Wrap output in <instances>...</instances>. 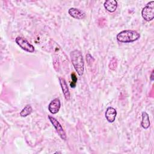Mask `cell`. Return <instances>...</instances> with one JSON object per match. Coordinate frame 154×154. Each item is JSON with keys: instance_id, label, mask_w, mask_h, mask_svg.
I'll return each mask as SVG.
<instances>
[{"instance_id": "9c48e42d", "label": "cell", "mask_w": 154, "mask_h": 154, "mask_svg": "<svg viewBox=\"0 0 154 154\" xmlns=\"http://www.w3.org/2000/svg\"><path fill=\"white\" fill-rule=\"evenodd\" d=\"M117 116V111L115 108L111 106L107 108L105 111V117L107 121L109 123H112L114 122Z\"/></svg>"}, {"instance_id": "5bb4252c", "label": "cell", "mask_w": 154, "mask_h": 154, "mask_svg": "<svg viewBox=\"0 0 154 154\" xmlns=\"http://www.w3.org/2000/svg\"><path fill=\"white\" fill-rule=\"evenodd\" d=\"M53 66L56 72H58L60 69V61L58 58L57 57H55L53 59Z\"/></svg>"}, {"instance_id": "ba28073f", "label": "cell", "mask_w": 154, "mask_h": 154, "mask_svg": "<svg viewBox=\"0 0 154 154\" xmlns=\"http://www.w3.org/2000/svg\"><path fill=\"white\" fill-rule=\"evenodd\" d=\"M58 79H59L60 84L63 93L64 94V96L66 100H69L70 94L69 90V88H68V86H67V82H66V80L62 77H59Z\"/></svg>"}, {"instance_id": "e0dca14e", "label": "cell", "mask_w": 154, "mask_h": 154, "mask_svg": "<svg viewBox=\"0 0 154 154\" xmlns=\"http://www.w3.org/2000/svg\"><path fill=\"white\" fill-rule=\"evenodd\" d=\"M153 72H154V70H153L152 71V73H151V75H150V81H153L154 80V77H153Z\"/></svg>"}, {"instance_id": "4fadbf2b", "label": "cell", "mask_w": 154, "mask_h": 154, "mask_svg": "<svg viewBox=\"0 0 154 154\" xmlns=\"http://www.w3.org/2000/svg\"><path fill=\"white\" fill-rule=\"evenodd\" d=\"M117 66V60L116 58L114 57L111 60L109 63V68L112 70H114L116 69Z\"/></svg>"}, {"instance_id": "2e32d148", "label": "cell", "mask_w": 154, "mask_h": 154, "mask_svg": "<svg viewBox=\"0 0 154 154\" xmlns=\"http://www.w3.org/2000/svg\"><path fill=\"white\" fill-rule=\"evenodd\" d=\"M86 60L88 62V63H90L91 62H93V61H94V60L90 54H87L86 55Z\"/></svg>"}, {"instance_id": "52a82bcc", "label": "cell", "mask_w": 154, "mask_h": 154, "mask_svg": "<svg viewBox=\"0 0 154 154\" xmlns=\"http://www.w3.org/2000/svg\"><path fill=\"white\" fill-rule=\"evenodd\" d=\"M68 13L70 16L76 19H82L86 16L84 11H83L80 9L73 8V7L69 8Z\"/></svg>"}, {"instance_id": "8992f818", "label": "cell", "mask_w": 154, "mask_h": 154, "mask_svg": "<svg viewBox=\"0 0 154 154\" xmlns=\"http://www.w3.org/2000/svg\"><path fill=\"white\" fill-rule=\"evenodd\" d=\"M60 106L61 102L60 99L58 98H55L49 103L48 105V109L51 114H55L59 111Z\"/></svg>"}, {"instance_id": "277c9868", "label": "cell", "mask_w": 154, "mask_h": 154, "mask_svg": "<svg viewBox=\"0 0 154 154\" xmlns=\"http://www.w3.org/2000/svg\"><path fill=\"white\" fill-rule=\"evenodd\" d=\"M15 42L22 49L31 53L34 51V46L32 45L26 38L22 37H17L15 39Z\"/></svg>"}, {"instance_id": "30bf717a", "label": "cell", "mask_w": 154, "mask_h": 154, "mask_svg": "<svg viewBox=\"0 0 154 154\" xmlns=\"http://www.w3.org/2000/svg\"><path fill=\"white\" fill-rule=\"evenodd\" d=\"M105 8L109 12H114L117 8V1L116 0H106L103 4Z\"/></svg>"}, {"instance_id": "7c38bea8", "label": "cell", "mask_w": 154, "mask_h": 154, "mask_svg": "<svg viewBox=\"0 0 154 154\" xmlns=\"http://www.w3.org/2000/svg\"><path fill=\"white\" fill-rule=\"evenodd\" d=\"M32 107L30 105H26L20 111V116L21 117H25L28 116H29L31 112H32Z\"/></svg>"}, {"instance_id": "8fae6325", "label": "cell", "mask_w": 154, "mask_h": 154, "mask_svg": "<svg viewBox=\"0 0 154 154\" xmlns=\"http://www.w3.org/2000/svg\"><path fill=\"white\" fill-rule=\"evenodd\" d=\"M141 117H142V120L141 122V125L143 128H144V129H147L149 128L150 124L149 116L146 112L143 111L141 113Z\"/></svg>"}, {"instance_id": "9a60e30c", "label": "cell", "mask_w": 154, "mask_h": 154, "mask_svg": "<svg viewBox=\"0 0 154 154\" xmlns=\"http://www.w3.org/2000/svg\"><path fill=\"white\" fill-rule=\"evenodd\" d=\"M71 78H72V82L70 84V85L72 88H75L76 87V82H77V77L75 75V73L74 72H73L71 74Z\"/></svg>"}, {"instance_id": "3957f363", "label": "cell", "mask_w": 154, "mask_h": 154, "mask_svg": "<svg viewBox=\"0 0 154 154\" xmlns=\"http://www.w3.org/2000/svg\"><path fill=\"white\" fill-rule=\"evenodd\" d=\"M143 18L147 22L151 21L154 18V1L149 2L141 11Z\"/></svg>"}, {"instance_id": "7a4b0ae2", "label": "cell", "mask_w": 154, "mask_h": 154, "mask_svg": "<svg viewBox=\"0 0 154 154\" xmlns=\"http://www.w3.org/2000/svg\"><path fill=\"white\" fill-rule=\"evenodd\" d=\"M140 34L134 30L126 29L120 32L117 35V40L121 43H131L138 40Z\"/></svg>"}, {"instance_id": "6da1fadb", "label": "cell", "mask_w": 154, "mask_h": 154, "mask_svg": "<svg viewBox=\"0 0 154 154\" xmlns=\"http://www.w3.org/2000/svg\"><path fill=\"white\" fill-rule=\"evenodd\" d=\"M70 58L72 64L79 76H82L84 72V61L82 53L77 50H73L70 52Z\"/></svg>"}, {"instance_id": "5b68a950", "label": "cell", "mask_w": 154, "mask_h": 154, "mask_svg": "<svg viewBox=\"0 0 154 154\" xmlns=\"http://www.w3.org/2000/svg\"><path fill=\"white\" fill-rule=\"evenodd\" d=\"M48 119L55 128L57 132L58 133L60 138L64 140H66L67 139V135L60 122L55 118L49 115H48Z\"/></svg>"}]
</instances>
